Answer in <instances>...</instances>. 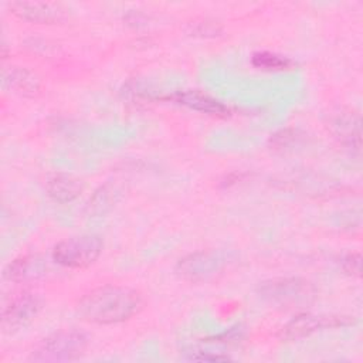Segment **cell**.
Returning a JSON list of instances; mask_svg holds the SVG:
<instances>
[{"label":"cell","mask_w":363,"mask_h":363,"mask_svg":"<svg viewBox=\"0 0 363 363\" xmlns=\"http://www.w3.org/2000/svg\"><path fill=\"white\" fill-rule=\"evenodd\" d=\"M350 323H353V319L350 316L303 312V313H299L295 318H292L289 322H286L281 328L278 336L281 340H285V342L298 340V339L306 337L318 330L347 326Z\"/></svg>","instance_id":"cell-6"},{"label":"cell","mask_w":363,"mask_h":363,"mask_svg":"<svg viewBox=\"0 0 363 363\" xmlns=\"http://www.w3.org/2000/svg\"><path fill=\"white\" fill-rule=\"evenodd\" d=\"M89 339L88 335L78 329H61L57 330L34 347L30 360L33 362H71L79 359L86 347Z\"/></svg>","instance_id":"cell-3"},{"label":"cell","mask_w":363,"mask_h":363,"mask_svg":"<svg viewBox=\"0 0 363 363\" xmlns=\"http://www.w3.org/2000/svg\"><path fill=\"white\" fill-rule=\"evenodd\" d=\"M342 269L345 274L359 278L362 275V255L360 252H349L342 258Z\"/></svg>","instance_id":"cell-17"},{"label":"cell","mask_w":363,"mask_h":363,"mask_svg":"<svg viewBox=\"0 0 363 363\" xmlns=\"http://www.w3.org/2000/svg\"><path fill=\"white\" fill-rule=\"evenodd\" d=\"M1 84L6 91L26 98L35 96L41 88V82L37 74L24 67L4 68L1 72Z\"/></svg>","instance_id":"cell-10"},{"label":"cell","mask_w":363,"mask_h":363,"mask_svg":"<svg viewBox=\"0 0 363 363\" xmlns=\"http://www.w3.org/2000/svg\"><path fill=\"white\" fill-rule=\"evenodd\" d=\"M11 14L33 24H60L67 20V10L60 3L20 0L9 4Z\"/></svg>","instance_id":"cell-8"},{"label":"cell","mask_w":363,"mask_h":363,"mask_svg":"<svg viewBox=\"0 0 363 363\" xmlns=\"http://www.w3.org/2000/svg\"><path fill=\"white\" fill-rule=\"evenodd\" d=\"M251 64L264 71H288L295 68V62L281 54L271 51H258L251 57Z\"/></svg>","instance_id":"cell-15"},{"label":"cell","mask_w":363,"mask_h":363,"mask_svg":"<svg viewBox=\"0 0 363 363\" xmlns=\"http://www.w3.org/2000/svg\"><path fill=\"white\" fill-rule=\"evenodd\" d=\"M104 241L95 234H81L61 240L52 248V259L65 268L84 269L91 267L101 255Z\"/></svg>","instance_id":"cell-4"},{"label":"cell","mask_w":363,"mask_h":363,"mask_svg":"<svg viewBox=\"0 0 363 363\" xmlns=\"http://www.w3.org/2000/svg\"><path fill=\"white\" fill-rule=\"evenodd\" d=\"M47 272V262L40 255H21L13 259L4 268L3 277L10 282H28L44 277Z\"/></svg>","instance_id":"cell-11"},{"label":"cell","mask_w":363,"mask_h":363,"mask_svg":"<svg viewBox=\"0 0 363 363\" xmlns=\"http://www.w3.org/2000/svg\"><path fill=\"white\" fill-rule=\"evenodd\" d=\"M360 115L356 112H340L332 122L335 135L340 142L352 149L360 150L362 130H360Z\"/></svg>","instance_id":"cell-13"},{"label":"cell","mask_w":363,"mask_h":363,"mask_svg":"<svg viewBox=\"0 0 363 363\" xmlns=\"http://www.w3.org/2000/svg\"><path fill=\"white\" fill-rule=\"evenodd\" d=\"M257 294L268 305L289 311L312 303L316 298V288L303 278L286 277L261 282Z\"/></svg>","instance_id":"cell-2"},{"label":"cell","mask_w":363,"mask_h":363,"mask_svg":"<svg viewBox=\"0 0 363 363\" xmlns=\"http://www.w3.org/2000/svg\"><path fill=\"white\" fill-rule=\"evenodd\" d=\"M45 191L57 203H71L84 191V183L68 173H52L45 179Z\"/></svg>","instance_id":"cell-12"},{"label":"cell","mask_w":363,"mask_h":363,"mask_svg":"<svg viewBox=\"0 0 363 363\" xmlns=\"http://www.w3.org/2000/svg\"><path fill=\"white\" fill-rule=\"evenodd\" d=\"M227 264L228 255L223 251H197L177 261L176 274L189 282H203L220 274Z\"/></svg>","instance_id":"cell-5"},{"label":"cell","mask_w":363,"mask_h":363,"mask_svg":"<svg viewBox=\"0 0 363 363\" xmlns=\"http://www.w3.org/2000/svg\"><path fill=\"white\" fill-rule=\"evenodd\" d=\"M189 33L191 35H200V37H214L218 33H221V27L213 21V20H200L190 23Z\"/></svg>","instance_id":"cell-16"},{"label":"cell","mask_w":363,"mask_h":363,"mask_svg":"<svg viewBox=\"0 0 363 363\" xmlns=\"http://www.w3.org/2000/svg\"><path fill=\"white\" fill-rule=\"evenodd\" d=\"M43 298L34 292H20L14 295L3 308L1 325L14 330L30 323L43 309Z\"/></svg>","instance_id":"cell-7"},{"label":"cell","mask_w":363,"mask_h":363,"mask_svg":"<svg viewBox=\"0 0 363 363\" xmlns=\"http://www.w3.org/2000/svg\"><path fill=\"white\" fill-rule=\"evenodd\" d=\"M164 99L172 101L177 105H183L191 111L217 116V118H225L230 113V108L225 106L223 102L210 96L208 94H204V92L196 91V89L177 91V92L167 95Z\"/></svg>","instance_id":"cell-9"},{"label":"cell","mask_w":363,"mask_h":363,"mask_svg":"<svg viewBox=\"0 0 363 363\" xmlns=\"http://www.w3.org/2000/svg\"><path fill=\"white\" fill-rule=\"evenodd\" d=\"M145 306L140 291L128 285L106 284L85 292L75 303V312L84 322L116 325L136 316Z\"/></svg>","instance_id":"cell-1"},{"label":"cell","mask_w":363,"mask_h":363,"mask_svg":"<svg viewBox=\"0 0 363 363\" xmlns=\"http://www.w3.org/2000/svg\"><path fill=\"white\" fill-rule=\"evenodd\" d=\"M122 189L118 184L113 183H106L101 186L89 199L88 201V211L89 214H104L109 211L115 203L121 199Z\"/></svg>","instance_id":"cell-14"}]
</instances>
